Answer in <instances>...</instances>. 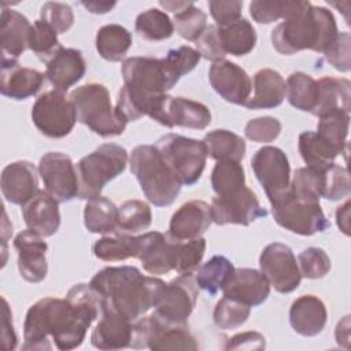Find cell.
<instances>
[{
    "label": "cell",
    "mask_w": 351,
    "mask_h": 351,
    "mask_svg": "<svg viewBox=\"0 0 351 351\" xmlns=\"http://www.w3.org/2000/svg\"><path fill=\"white\" fill-rule=\"evenodd\" d=\"M103 308V298L89 284H75L66 299L37 300L26 313L22 350H52L49 340L62 351L80 347Z\"/></svg>",
    "instance_id": "1"
},
{
    "label": "cell",
    "mask_w": 351,
    "mask_h": 351,
    "mask_svg": "<svg viewBox=\"0 0 351 351\" xmlns=\"http://www.w3.org/2000/svg\"><path fill=\"white\" fill-rule=\"evenodd\" d=\"M123 85L119 90L115 108L128 122L155 112L160 99L178 82L163 58L133 56L122 63Z\"/></svg>",
    "instance_id": "2"
},
{
    "label": "cell",
    "mask_w": 351,
    "mask_h": 351,
    "mask_svg": "<svg viewBox=\"0 0 351 351\" xmlns=\"http://www.w3.org/2000/svg\"><path fill=\"white\" fill-rule=\"evenodd\" d=\"M89 285L103 298L104 308L136 321L156 306L166 282L134 266H110L97 271Z\"/></svg>",
    "instance_id": "3"
},
{
    "label": "cell",
    "mask_w": 351,
    "mask_h": 351,
    "mask_svg": "<svg viewBox=\"0 0 351 351\" xmlns=\"http://www.w3.org/2000/svg\"><path fill=\"white\" fill-rule=\"evenodd\" d=\"M339 34L333 14L308 1L299 7L271 30L273 48L282 55H293L303 49L325 53Z\"/></svg>",
    "instance_id": "4"
},
{
    "label": "cell",
    "mask_w": 351,
    "mask_h": 351,
    "mask_svg": "<svg viewBox=\"0 0 351 351\" xmlns=\"http://www.w3.org/2000/svg\"><path fill=\"white\" fill-rule=\"evenodd\" d=\"M129 166L149 203L156 207H167L174 203L180 195L181 182L155 145L134 147Z\"/></svg>",
    "instance_id": "5"
},
{
    "label": "cell",
    "mask_w": 351,
    "mask_h": 351,
    "mask_svg": "<svg viewBox=\"0 0 351 351\" xmlns=\"http://www.w3.org/2000/svg\"><path fill=\"white\" fill-rule=\"evenodd\" d=\"M77 111V121L101 137L119 136L125 132L128 121L112 106L108 89L97 82L75 88L70 93Z\"/></svg>",
    "instance_id": "6"
},
{
    "label": "cell",
    "mask_w": 351,
    "mask_h": 351,
    "mask_svg": "<svg viewBox=\"0 0 351 351\" xmlns=\"http://www.w3.org/2000/svg\"><path fill=\"white\" fill-rule=\"evenodd\" d=\"M129 162L128 151L114 143H106L85 155L77 163L80 199L89 200L101 193L103 188L123 173Z\"/></svg>",
    "instance_id": "7"
},
{
    "label": "cell",
    "mask_w": 351,
    "mask_h": 351,
    "mask_svg": "<svg viewBox=\"0 0 351 351\" xmlns=\"http://www.w3.org/2000/svg\"><path fill=\"white\" fill-rule=\"evenodd\" d=\"M155 147L181 185L191 186L200 180L208 156L203 140L169 133L158 138Z\"/></svg>",
    "instance_id": "8"
},
{
    "label": "cell",
    "mask_w": 351,
    "mask_h": 351,
    "mask_svg": "<svg viewBox=\"0 0 351 351\" xmlns=\"http://www.w3.org/2000/svg\"><path fill=\"white\" fill-rule=\"evenodd\" d=\"M132 348H149L154 351L163 350H191L199 348L195 336L186 324H169L156 317L154 313L133 321Z\"/></svg>",
    "instance_id": "9"
},
{
    "label": "cell",
    "mask_w": 351,
    "mask_h": 351,
    "mask_svg": "<svg viewBox=\"0 0 351 351\" xmlns=\"http://www.w3.org/2000/svg\"><path fill=\"white\" fill-rule=\"evenodd\" d=\"M32 121L44 136L62 138L73 130L77 122V111L64 92L52 89L44 92L34 101L32 107Z\"/></svg>",
    "instance_id": "10"
},
{
    "label": "cell",
    "mask_w": 351,
    "mask_h": 351,
    "mask_svg": "<svg viewBox=\"0 0 351 351\" xmlns=\"http://www.w3.org/2000/svg\"><path fill=\"white\" fill-rule=\"evenodd\" d=\"M271 213L281 228L300 236H313L330 226L319 203L300 202L289 191L271 203Z\"/></svg>",
    "instance_id": "11"
},
{
    "label": "cell",
    "mask_w": 351,
    "mask_h": 351,
    "mask_svg": "<svg viewBox=\"0 0 351 351\" xmlns=\"http://www.w3.org/2000/svg\"><path fill=\"white\" fill-rule=\"evenodd\" d=\"M251 167L256 180L265 189L270 204L289 191L291 166L281 148L271 145L259 148L251 159Z\"/></svg>",
    "instance_id": "12"
},
{
    "label": "cell",
    "mask_w": 351,
    "mask_h": 351,
    "mask_svg": "<svg viewBox=\"0 0 351 351\" xmlns=\"http://www.w3.org/2000/svg\"><path fill=\"white\" fill-rule=\"evenodd\" d=\"M210 210L211 219L217 225L236 223L248 226L267 215L266 208L261 206L256 195L247 185L223 195H215Z\"/></svg>",
    "instance_id": "13"
},
{
    "label": "cell",
    "mask_w": 351,
    "mask_h": 351,
    "mask_svg": "<svg viewBox=\"0 0 351 351\" xmlns=\"http://www.w3.org/2000/svg\"><path fill=\"white\" fill-rule=\"evenodd\" d=\"M38 174L45 191L59 203L78 197L80 181L71 158L63 152H47L38 163Z\"/></svg>",
    "instance_id": "14"
},
{
    "label": "cell",
    "mask_w": 351,
    "mask_h": 351,
    "mask_svg": "<svg viewBox=\"0 0 351 351\" xmlns=\"http://www.w3.org/2000/svg\"><path fill=\"white\" fill-rule=\"evenodd\" d=\"M259 267L270 287L280 293H291L300 285L302 274L296 258L287 244H267L261 252Z\"/></svg>",
    "instance_id": "15"
},
{
    "label": "cell",
    "mask_w": 351,
    "mask_h": 351,
    "mask_svg": "<svg viewBox=\"0 0 351 351\" xmlns=\"http://www.w3.org/2000/svg\"><path fill=\"white\" fill-rule=\"evenodd\" d=\"M197 296V284L192 276L180 274L165 285L154 314L169 324H186Z\"/></svg>",
    "instance_id": "16"
},
{
    "label": "cell",
    "mask_w": 351,
    "mask_h": 351,
    "mask_svg": "<svg viewBox=\"0 0 351 351\" xmlns=\"http://www.w3.org/2000/svg\"><path fill=\"white\" fill-rule=\"evenodd\" d=\"M154 121L166 128L181 126L203 130L211 122V111L200 101L165 95Z\"/></svg>",
    "instance_id": "17"
},
{
    "label": "cell",
    "mask_w": 351,
    "mask_h": 351,
    "mask_svg": "<svg viewBox=\"0 0 351 351\" xmlns=\"http://www.w3.org/2000/svg\"><path fill=\"white\" fill-rule=\"evenodd\" d=\"M208 81L211 88L229 103L244 106L250 99L251 78L243 67L230 60L214 62L208 70Z\"/></svg>",
    "instance_id": "18"
},
{
    "label": "cell",
    "mask_w": 351,
    "mask_h": 351,
    "mask_svg": "<svg viewBox=\"0 0 351 351\" xmlns=\"http://www.w3.org/2000/svg\"><path fill=\"white\" fill-rule=\"evenodd\" d=\"M14 247L18 252V270L27 282H41L48 273L47 250L44 239L36 232L26 229L14 239Z\"/></svg>",
    "instance_id": "19"
},
{
    "label": "cell",
    "mask_w": 351,
    "mask_h": 351,
    "mask_svg": "<svg viewBox=\"0 0 351 351\" xmlns=\"http://www.w3.org/2000/svg\"><path fill=\"white\" fill-rule=\"evenodd\" d=\"M136 258L147 273L154 276L167 274L176 267L174 240L156 230L140 234Z\"/></svg>",
    "instance_id": "20"
},
{
    "label": "cell",
    "mask_w": 351,
    "mask_h": 351,
    "mask_svg": "<svg viewBox=\"0 0 351 351\" xmlns=\"http://www.w3.org/2000/svg\"><path fill=\"white\" fill-rule=\"evenodd\" d=\"M38 169L27 160H16L1 171V192L7 202L23 206L36 196L38 189Z\"/></svg>",
    "instance_id": "21"
},
{
    "label": "cell",
    "mask_w": 351,
    "mask_h": 351,
    "mask_svg": "<svg viewBox=\"0 0 351 351\" xmlns=\"http://www.w3.org/2000/svg\"><path fill=\"white\" fill-rule=\"evenodd\" d=\"M0 92L14 100H25L34 96L43 86L45 74L38 70L22 67L18 60H1Z\"/></svg>",
    "instance_id": "22"
},
{
    "label": "cell",
    "mask_w": 351,
    "mask_h": 351,
    "mask_svg": "<svg viewBox=\"0 0 351 351\" xmlns=\"http://www.w3.org/2000/svg\"><path fill=\"white\" fill-rule=\"evenodd\" d=\"M211 222L208 203L203 200H191L184 203L171 215L167 236L174 240L197 239L210 228Z\"/></svg>",
    "instance_id": "23"
},
{
    "label": "cell",
    "mask_w": 351,
    "mask_h": 351,
    "mask_svg": "<svg viewBox=\"0 0 351 351\" xmlns=\"http://www.w3.org/2000/svg\"><path fill=\"white\" fill-rule=\"evenodd\" d=\"M222 292L223 296L243 302L250 307H255L265 303L269 298L270 284L261 270L240 267L234 269Z\"/></svg>",
    "instance_id": "24"
},
{
    "label": "cell",
    "mask_w": 351,
    "mask_h": 351,
    "mask_svg": "<svg viewBox=\"0 0 351 351\" xmlns=\"http://www.w3.org/2000/svg\"><path fill=\"white\" fill-rule=\"evenodd\" d=\"M133 321L115 310L104 308L96 324L90 343L99 350H121L130 347Z\"/></svg>",
    "instance_id": "25"
},
{
    "label": "cell",
    "mask_w": 351,
    "mask_h": 351,
    "mask_svg": "<svg viewBox=\"0 0 351 351\" xmlns=\"http://www.w3.org/2000/svg\"><path fill=\"white\" fill-rule=\"evenodd\" d=\"M22 217L27 229L41 237H51L60 226L59 202L47 191L40 189L34 197L22 206Z\"/></svg>",
    "instance_id": "26"
},
{
    "label": "cell",
    "mask_w": 351,
    "mask_h": 351,
    "mask_svg": "<svg viewBox=\"0 0 351 351\" xmlns=\"http://www.w3.org/2000/svg\"><path fill=\"white\" fill-rule=\"evenodd\" d=\"M45 64V78L59 92H67L84 77L86 70L82 52L75 48H60Z\"/></svg>",
    "instance_id": "27"
},
{
    "label": "cell",
    "mask_w": 351,
    "mask_h": 351,
    "mask_svg": "<svg viewBox=\"0 0 351 351\" xmlns=\"http://www.w3.org/2000/svg\"><path fill=\"white\" fill-rule=\"evenodd\" d=\"M32 23L21 12L3 8L0 19V44L1 60H18L27 49Z\"/></svg>",
    "instance_id": "28"
},
{
    "label": "cell",
    "mask_w": 351,
    "mask_h": 351,
    "mask_svg": "<svg viewBox=\"0 0 351 351\" xmlns=\"http://www.w3.org/2000/svg\"><path fill=\"white\" fill-rule=\"evenodd\" d=\"M328 321L324 302L314 295H303L293 300L289 308V324L292 329L306 337L319 335Z\"/></svg>",
    "instance_id": "29"
},
{
    "label": "cell",
    "mask_w": 351,
    "mask_h": 351,
    "mask_svg": "<svg viewBox=\"0 0 351 351\" xmlns=\"http://www.w3.org/2000/svg\"><path fill=\"white\" fill-rule=\"evenodd\" d=\"M285 80L273 69H262L254 75V96L245 101L250 110H267L278 107L285 99Z\"/></svg>",
    "instance_id": "30"
},
{
    "label": "cell",
    "mask_w": 351,
    "mask_h": 351,
    "mask_svg": "<svg viewBox=\"0 0 351 351\" xmlns=\"http://www.w3.org/2000/svg\"><path fill=\"white\" fill-rule=\"evenodd\" d=\"M318 82V103L311 112L315 117H322L335 111L350 112L351 103V82L346 78L322 77Z\"/></svg>",
    "instance_id": "31"
},
{
    "label": "cell",
    "mask_w": 351,
    "mask_h": 351,
    "mask_svg": "<svg viewBox=\"0 0 351 351\" xmlns=\"http://www.w3.org/2000/svg\"><path fill=\"white\" fill-rule=\"evenodd\" d=\"M132 33L121 25L101 26L96 33V49L108 62H119L132 47Z\"/></svg>",
    "instance_id": "32"
},
{
    "label": "cell",
    "mask_w": 351,
    "mask_h": 351,
    "mask_svg": "<svg viewBox=\"0 0 351 351\" xmlns=\"http://www.w3.org/2000/svg\"><path fill=\"white\" fill-rule=\"evenodd\" d=\"M117 218L118 207L101 195L89 199L84 207V225L90 233H114L117 228Z\"/></svg>",
    "instance_id": "33"
},
{
    "label": "cell",
    "mask_w": 351,
    "mask_h": 351,
    "mask_svg": "<svg viewBox=\"0 0 351 351\" xmlns=\"http://www.w3.org/2000/svg\"><path fill=\"white\" fill-rule=\"evenodd\" d=\"M234 271L233 263L223 255H214L196 270L197 288L214 296L225 288Z\"/></svg>",
    "instance_id": "34"
},
{
    "label": "cell",
    "mask_w": 351,
    "mask_h": 351,
    "mask_svg": "<svg viewBox=\"0 0 351 351\" xmlns=\"http://www.w3.org/2000/svg\"><path fill=\"white\" fill-rule=\"evenodd\" d=\"M208 156L218 160H234L241 162L245 155V141L241 136L226 130L215 129L208 132L203 138Z\"/></svg>",
    "instance_id": "35"
},
{
    "label": "cell",
    "mask_w": 351,
    "mask_h": 351,
    "mask_svg": "<svg viewBox=\"0 0 351 351\" xmlns=\"http://www.w3.org/2000/svg\"><path fill=\"white\" fill-rule=\"evenodd\" d=\"M318 118L319 121L315 133L319 140L336 155L343 154L347 149L350 112L335 111Z\"/></svg>",
    "instance_id": "36"
},
{
    "label": "cell",
    "mask_w": 351,
    "mask_h": 351,
    "mask_svg": "<svg viewBox=\"0 0 351 351\" xmlns=\"http://www.w3.org/2000/svg\"><path fill=\"white\" fill-rule=\"evenodd\" d=\"M285 96L288 103L296 110L313 112L318 103V82L303 71L292 73L285 82Z\"/></svg>",
    "instance_id": "37"
},
{
    "label": "cell",
    "mask_w": 351,
    "mask_h": 351,
    "mask_svg": "<svg viewBox=\"0 0 351 351\" xmlns=\"http://www.w3.org/2000/svg\"><path fill=\"white\" fill-rule=\"evenodd\" d=\"M218 33L225 53L244 56L255 48L256 32L251 22L244 18L228 26L218 27Z\"/></svg>",
    "instance_id": "38"
},
{
    "label": "cell",
    "mask_w": 351,
    "mask_h": 351,
    "mask_svg": "<svg viewBox=\"0 0 351 351\" xmlns=\"http://www.w3.org/2000/svg\"><path fill=\"white\" fill-rule=\"evenodd\" d=\"M324 170L307 166L296 169L289 184L291 195L304 203H319L325 189Z\"/></svg>",
    "instance_id": "39"
},
{
    "label": "cell",
    "mask_w": 351,
    "mask_h": 351,
    "mask_svg": "<svg viewBox=\"0 0 351 351\" xmlns=\"http://www.w3.org/2000/svg\"><path fill=\"white\" fill-rule=\"evenodd\" d=\"M93 255L104 262H119L136 258L138 251V236L115 234L106 236L95 241Z\"/></svg>",
    "instance_id": "40"
},
{
    "label": "cell",
    "mask_w": 351,
    "mask_h": 351,
    "mask_svg": "<svg viewBox=\"0 0 351 351\" xmlns=\"http://www.w3.org/2000/svg\"><path fill=\"white\" fill-rule=\"evenodd\" d=\"M152 222L149 206L143 200H126L118 207L115 234H134L147 230Z\"/></svg>",
    "instance_id": "41"
},
{
    "label": "cell",
    "mask_w": 351,
    "mask_h": 351,
    "mask_svg": "<svg viewBox=\"0 0 351 351\" xmlns=\"http://www.w3.org/2000/svg\"><path fill=\"white\" fill-rule=\"evenodd\" d=\"M136 32L148 41L167 40L174 33V25L169 15L158 8H148L137 15Z\"/></svg>",
    "instance_id": "42"
},
{
    "label": "cell",
    "mask_w": 351,
    "mask_h": 351,
    "mask_svg": "<svg viewBox=\"0 0 351 351\" xmlns=\"http://www.w3.org/2000/svg\"><path fill=\"white\" fill-rule=\"evenodd\" d=\"M298 148L300 152V156L307 167L313 169H325L330 163L335 162L336 154L326 147L315 132H302L299 134Z\"/></svg>",
    "instance_id": "43"
},
{
    "label": "cell",
    "mask_w": 351,
    "mask_h": 351,
    "mask_svg": "<svg viewBox=\"0 0 351 351\" xmlns=\"http://www.w3.org/2000/svg\"><path fill=\"white\" fill-rule=\"evenodd\" d=\"M27 48L33 51L37 58L47 63L63 45L58 40V33L44 21H34L29 33Z\"/></svg>",
    "instance_id": "44"
},
{
    "label": "cell",
    "mask_w": 351,
    "mask_h": 351,
    "mask_svg": "<svg viewBox=\"0 0 351 351\" xmlns=\"http://www.w3.org/2000/svg\"><path fill=\"white\" fill-rule=\"evenodd\" d=\"M251 314V307L236 299L222 296L214 307L213 319L217 328L222 330L237 329L244 325Z\"/></svg>",
    "instance_id": "45"
},
{
    "label": "cell",
    "mask_w": 351,
    "mask_h": 351,
    "mask_svg": "<svg viewBox=\"0 0 351 351\" xmlns=\"http://www.w3.org/2000/svg\"><path fill=\"white\" fill-rule=\"evenodd\" d=\"M204 251H206L204 237H197L192 240H174V254H176L174 270L178 274L192 276L200 266V262L204 256Z\"/></svg>",
    "instance_id": "46"
},
{
    "label": "cell",
    "mask_w": 351,
    "mask_h": 351,
    "mask_svg": "<svg viewBox=\"0 0 351 351\" xmlns=\"http://www.w3.org/2000/svg\"><path fill=\"white\" fill-rule=\"evenodd\" d=\"M245 185V174L240 162L218 160L211 171V186L215 195H223Z\"/></svg>",
    "instance_id": "47"
},
{
    "label": "cell",
    "mask_w": 351,
    "mask_h": 351,
    "mask_svg": "<svg viewBox=\"0 0 351 351\" xmlns=\"http://www.w3.org/2000/svg\"><path fill=\"white\" fill-rule=\"evenodd\" d=\"M177 33L186 41H196L207 27V15L193 3L174 14L173 22Z\"/></svg>",
    "instance_id": "48"
},
{
    "label": "cell",
    "mask_w": 351,
    "mask_h": 351,
    "mask_svg": "<svg viewBox=\"0 0 351 351\" xmlns=\"http://www.w3.org/2000/svg\"><path fill=\"white\" fill-rule=\"evenodd\" d=\"M298 266L302 277L306 278H322L330 270V258L318 247H308L299 254Z\"/></svg>",
    "instance_id": "49"
},
{
    "label": "cell",
    "mask_w": 351,
    "mask_h": 351,
    "mask_svg": "<svg viewBox=\"0 0 351 351\" xmlns=\"http://www.w3.org/2000/svg\"><path fill=\"white\" fill-rule=\"evenodd\" d=\"M300 1H261L250 3V14L258 23H271L278 19H285L292 14Z\"/></svg>",
    "instance_id": "50"
},
{
    "label": "cell",
    "mask_w": 351,
    "mask_h": 351,
    "mask_svg": "<svg viewBox=\"0 0 351 351\" xmlns=\"http://www.w3.org/2000/svg\"><path fill=\"white\" fill-rule=\"evenodd\" d=\"M325 173V189L324 196L328 200H341L347 197L351 192L350 176L346 167L336 165L335 162L330 163L324 170Z\"/></svg>",
    "instance_id": "51"
},
{
    "label": "cell",
    "mask_w": 351,
    "mask_h": 351,
    "mask_svg": "<svg viewBox=\"0 0 351 351\" xmlns=\"http://www.w3.org/2000/svg\"><path fill=\"white\" fill-rule=\"evenodd\" d=\"M40 19L55 29L58 34L66 33L74 23V12L69 4L47 1L40 11Z\"/></svg>",
    "instance_id": "52"
},
{
    "label": "cell",
    "mask_w": 351,
    "mask_h": 351,
    "mask_svg": "<svg viewBox=\"0 0 351 351\" xmlns=\"http://www.w3.org/2000/svg\"><path fill=\"white\" fill-rule=\"evenodd\" d=\"M281 122L270 115L254 118L247 122L244 134L248 140L255 143H271L281 133Z\"/></svg>",
    "instance_id": "53"
},
{
    "label": "cell",
    "mask_w": 351,
    "mask_h": 351,
    "mask_svg": "<svg viewBox=\"0 0 351 351\" xmlns=\"http://www.w3.org/2000/svg\"><path fill=\"white\" fill-rule=\"evenodd\" d=\"M200 58V53L195 48L189 45H182L176 49H170L163 59L173 70V73L181 78L197 66Z\"/></svg>",
    "instance_id": "54"
},
{
    "label": "cell",
    "mask_w": 351,
    "mask_h": 351,
    "mask_svg": "<svg viewBox=\"0 0 351 351\" xmlns=\"http://www.w3.org/2000/svg\"><path fill=\"white\" fill-rule=\"evenodd\" d=\"M351 38L350 33L339 32L335 43L324 53L325 59L339 71H350L351 69Z\"/></svg>",
    "instance_id": "55"
},
{
    "label": "cell",
    "mask_w": 351,
    "mask_h": 351,
    "mask_svg": "<svg viewBox=\"0 0 351 351\" xmlns=\"http://www.w3.org/2000/svg\"><path fill=\"white\" fill-rule=\"evenodd\" d=\"M195 43L196 51L200 53V56L211 60L213 63L225 59L226 53L222 48L217 25H207L206 30Z\"/></svg>",
    "instance_id": "56"
},
{
    "label": "cell",
    "mask_w": 351,
    "mask_h": 351,
    "mask_svg": "<svg viewBox=\"0 0 351 351\" xmlns=\"http://www.w3.org/2000/svg\"><path fill=\"white\" fill-rule=\"evenodd\" d=\"M210 14L217 22L218 27L228 26L239 19H241V10H243V1L239 0H211L208 1Z\"/></svg>",
    "instance_id": "57"
},
{
    "label": "cell",
    "mask_w": 351,
    "mask_h": 351,
    "mask_svg": "<svg viewBox=\"0 0 351 351\" xmlns=\"http://www.w3.org/2000/svg\"><path fill=\"white\" fill-rule=\"evenodd\" d=\"M265 347V336L255 330L237 333L230 337L225 344V350H263Z\"/></svg>",
    "instance_id": "58"
},
{
    "label": "cell",
    "mask_w": 351,
    "mask_h": 351,
    "mask_svg": "<svg viewBox=\"0 0 351 351\" xmlns=\"http://www.w3.org/2000/svg\"><path fill=\"white\" fill-rule=\"evenodd\" d=\"M1 347L5 351L14 350L16 347L18 339L12 325V314L8 307L5 298H3V324H1Z\"/></svg>",
    "instance_id": "59"
},
{
    "label": "cell",
    "mask_w": 351,
    "mask_h": 351,
    "mask_svg": "<svg viewBox=\"0 0 351 351\" xmlns=\"http://www.w3.org/2000/svg\"><path fill=\"white\" fill-rule=\"evenodd\" d=\"M336 223L346 236H350V200H346L344 204L337 207Z\"/></svg>",
    "instance_id": "60"
},
{
    "label": "cell",
    "mask_w": 351,
    "mask_h": 351,
    "mask_svg": "<svg viewBox=\"0 0 351 351\" xmlns=\"http://www.w3.org/2000/svg\"><path fill=\"white\" fill-rule=\"evenodd\" d=\"M336 341L339 346H344L346 348L348 347V340H350V317L346 315L336 326Z\"/></svg>",
    "instance_id": "61"
},
{
    "label": "cell",
    "mask_w": 351,
    "mask_h": 351,
    "mask_svg": "<svg viewBox=\"0 0 351 351\" xmlns=\"http://www.w3.org/2000/svg\"><path fill=\"white\" fill-rule=\"evenodd\" d=\"M81 4L92 14H106L117 5L115 1H81Z\"/></svg>",
    "instance_id": "62"
},
{
    "label": "cell",
    "mask_w": 351,
    "mask_h": 351,
    "mask_svg": "<svg viewBox=\"0 0 351 351\" xmlns=\"http://www.w3.org/2000/svg\"><path fill=\"white\" fill-rule=\"evenodd\" d=\"M192 4V1H159V5L160 7H163L165 10H167V11H171V12H174V14H177V12H180L181 10H184V8H186L188 5H191Z\"/></svg>",
    "instance_id": "63"
}]
</instances>
